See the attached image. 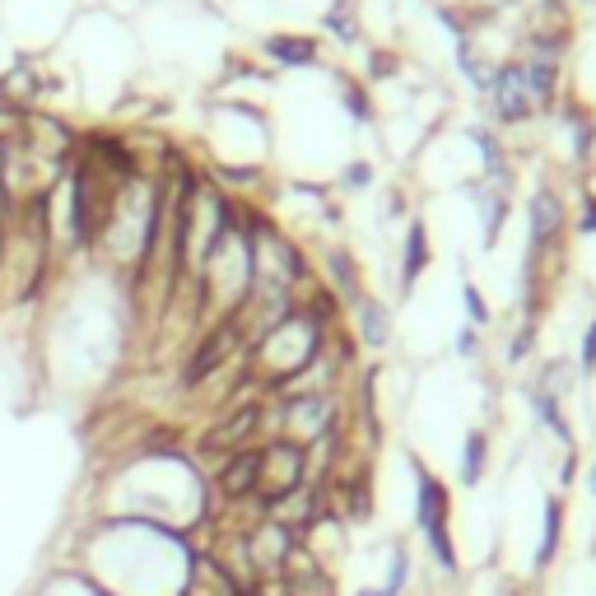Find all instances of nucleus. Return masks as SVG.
<instances>
[{
    "mask_svg": "<svg viewBox=\"0 0 596 596\" xmlns=\"http://www.w3.org/2000/svg\"><path fill=\"white\" fill-rule=\"evenodd\" d=\"M331 429H336L331 396H322V392H289L285 396V434L280 438H289V443H298L308 452L312 443L331 438Z\"/></svg>",
    "mask_w": 596,
    "mask_h": 596,
    "instance_id": "obj_4",
    "label": "nucleus"
},
{
    "mask_svg": "<svg viewBox=\"0 0 596 596\" xmlns=\"http://www.w3.org/2000/svg\"><path fill=\"white\" fill-rule=\"evenodd\" d=\"M261 415H266V410H261L257 401H243V406H233L224 420L210 424V429L201 434V452H205V457H233V452L252 447L247 438L261 429Z\"/></svg>",
    "mask_w": 596,
    "mask_h": 596,
    "instance_id": "obj_5",
    "label": "nucleus"
},
{
    "mask_svg": "<svg viewBox=\"0 0 596 596\" xmlns=\"http://www.w3.org/2000/svg\"><path fill=\"white\" fill-rule=\"evenodd\" d=\"M406 583H410V550L396 541L392 545V573H387V583L378 587V596H406Z\"/></svg>",
    "mask_w": 596,
    "mask_h": 596,
    "instance_id": "obj_19",
    "label": "nucleus"
},
{
    "mask_svg": "<svg viewBox=\"0 0 596 596\" xmlns=\"http://www.w3.org/2000/svg\"><path fill=\"white\" fill-rule=\"evenodd\" d=\"M257 475H261V447H243L224 457L215 475V494L224 503H243V499H257Z\"/></svg>",
    "mask_w": 596,
    "mask_h": 596,
    "instance_id": "obj_7",
    "label": "nucleus"
},
{
    "mask_svg": "<svg viewBox=\"0 0 596 596\" xmlns=\"http://www.w3.org/2000/svg\"><path fill=\"white\" fill-rule=\"evenodd\" d=\"M182 596H243V587L233 583L229 573L219 569L210 555H196V559H191V573H187Z\"/></svg>",
    "mask_w": 596,
    "mask_h": 596,
    "instance_id": "obj_9",
    "label": "nucleus"
},
{
    "mask_svg": "<svg viewBox=\"0 0 596 596\" xmlns=\"http://www.w3.org/2000/svg\"><path fill=\"white\" fill-rule=\"evenodd\" d=\"M266 52H271L275 61H285V66H308V61H317V42H308V38H271L266 42Z\"/></svg>",
    "mask_w": 596,
    "mask_h": 596,
    "instance_id": "obj_15",
    "label": "nucleus"
},
{
    "mask_svg": "<svg viewBox=\"0 0 596 596\" xmlns=\"http://www.w3.org/2000/svg\"><path fill=\"white\" fill-rule=\"evenodd\" d=\"M345 182H359V187H364V182H368V168H364V163H359V168H350V173H345Z\"/></svg>",
    "mask_w": 596,
    "mask_h": 596,
    "instance_id": "obj_26",
    "label": "nucleus"
},
{
    "mask_svg": "<svg viewBox=\"0 0 596 596\" xmlns=\"http://www.w3.org/2000/svg\"><path fill=\"white\" fill-rule=\"evenodd\" d=\"M243 340H247V322H243V308L238 312H224L215 326H210V336L201 340V350L191 354V364H187V387H196V382H205L210 373H219V368L229 364L233 354L243 350Z\"/></svg>",
    "mask_w": 596,
    "mask_h": 596,
    "instance_id": "obj_3",
    "label": "nucleus"
},
{
    "mask_svg": "<svg viewBox=\"0 0 596 596\" xmlns=\"http://www.w3.org/2000/svg\"><path fill=\"white\" fill-rule=\"evenodd\" d=\"M345 103H350V112L359 117V122H368V98H364V94H354V89H345Z\"/></svg>",
    "mask_w": 596,
    "mask_h": 596,
    "instance_id": "obj_23",
    "label": "nucleus"
},
{
    "mask_svg": "<svg viewBox=\"0 0 596 596\" xmlns=\"http://www.w3.org/2000/svg\"><path fill=\"white\" fill-rule=\"evenodd\" d=\"M350 14H354V5H350V0H340L336 10H331V19H326V24H331V28H340L345 38H354V19H350Z\"/></svg>",
    "mask_w": 596,
    "mask_h": 596,
    "instance_id": "obj_20",
    "label": "nucleus"
},
{
    "mask_svg": "<svg viewBox=\"0 0 596 596\" xmlns=\"http://www.w3.org/2000/svg\"><path fill=\"white\" fill-rule=\"evenodd\" d=\"M243 541H247V559H252V569H257L261 583H275L280 569L289 564V555L298 550V536L271 513H261L252 527H243Z\"/></svg>",
    "mask_w": 596,
    "mask_h": 596,
    "instance_id": "obj_2",
    "label": "nucleus"
},
{
    "mask_svg": "<svg viewBox=\"0 0 596 596\" xmlns=\"http://www.w3.org/2000/svg\"><path fill=\"white\" fill-rule=\"evenodd\" d=\"M559 545H564V499H559V494H550V499H545L541 545H536V569H550V564H555Z\"/></svg>",
    "mask_w": 596,
    "mask_h": 596,
    "instance_id": "obj_10",
    "label": "nucleus"
},
{
    "mask_svg": "<svg viewBox=\"0 0 596 596\" xmlns=\"http://www.w3.org/2000/svg\"><path fill=\"white\" fill-rule=\"evenodd\" d=\"M583 368H596V322L587 326V336H583Z\"/></svg>",
    "mask_w": 596,
    "mask_h": 596,
    "instance_id": "obj_22",
    "label": "nucleus"
},
{
    "mask_svg": "<svg viewBox=\"0 0 596 596\" xmlns=\"http://www.w3.org/2000/svg\"><path fill=\"white\" fill-rule=\"evenodd\" d=\"M461 298H466V312L475 317V326H485L489 322V308H485V298H480V289L466 285V294H461Z\"/></svg>",
    "mask_w": 596,
    "mask_h": 596,
    "instance_id": "obj_21",
    "label": "nucleus"
},
{
    "mask_svg": "<svg viewBox=\"0 0 596 596\" xmlns=\"http://www.w3.org/2000/svg\"><path fill=\"white\" fill-rule=\"evenodd\" d=\"M489 89H494V108H499L503 122H522L531 112V94H527V75H522V66H503L494 80H489Z\"/></svg>",
    "mask_w": 596,
    "mask_h": 596,
    "instance_id": "obj_8",
    "label": "nucleus"
},
{
    "mask_svg": "<svg viewBox=\"0 0 596 596\" xmlns=\"http://www.w3.org/2000/svg\"><path fill=\"white\" fill-rule=\"evenodd\" d=\"M559 229H564V205H559L550 191H541V196L531 201V257H536L541 243H550Z\"/></svg>",
    "mask_w": 596,
    "mask_h": 596,
    "instance_id": "obj_11",
    "label": "nucleus"
},
{
    "mask_svg": "<svg viewBox=\"0 0 596 596\" xmlns=\"http://www.w3.org/2000/svg\"><path fill=\"white\" fill-rule=\"evenodd\" d=\"M587 485H592V494H596V466H592V480H587Z\"/></svg>",
    "mask_w": 596,
    "mask_h": 596,
    "instance_id": "obj_28",
    "label": "nucleus"
},
{
    "mask_svg": "<svg viewBox=\"0 0 596 596\" xmlns=\"http://www.w3.org/2000/svg\"><path fill=\"white\" fill-rule=\"evenodd\" d=\"M410 471H415V527L420 531H438L452 527V503H447V485L438 480L420 457H410Z\"/></svg>",
    "mask_w": 596,
    "mask_h": 596,
    "instance_id": "obj_6",
    "label": "nucleus"
},
{
    "mask_svg": "<svg viewBox=\"0 0 596 596\" xmlns=\"http://www.w3.org/2000/svg\"><path fill=\"white\" fill-rule=\"evenodd\" d=\"M475 350H480V336H475L471 326H466V331L457 336V354H475Z\"/></svg>",
    "mask_w": 596,
    "mask_h": 596,
    "instance_id": "obj_24",
    "label": "nucleus"
},
{
    "mask_svg": "<svg viewBox=\"0 0 596 596\" xmlns=\"http://www.w3.org/2000/svg\"><path fill=\"white\" fill-rule=\"evenodd\" d=\"M326 266H331V280H336V289H340L345 298H350L354 308H359V298H364V294H359V275H354L350 252H340V247H336V252L326 257Z\"/></svg>",
    "mask_w": 596,
    "mask_h": 596,
    "instance_id": "obj_17",
    "label": "nucleus"
},
{
    "mask_svg": "<svg viewBox=\"0 0 596 596\" xmlns=\"http://www.w3.org/2000/svg\"><path fill=\"white\" fill-rule=\"evenodd\" d=\"M522 75H527L531 108H536V103H550V94H555V66H550V61H531V66H522Z\"/></svg>",
    "mask_w": 596,
    "mask_h": 596,
    "instance_id": "obj_18",
    "label": "nucleus"
},
{
    "mask_svg": "<svg viewBox=\"0 0 596 596\" xmlns=\"http://www.w3.org/2000/svg\"><path fill=\"white\" fill-rule=\"evenodd\" d=\"M243 596H275V592H271V587H266V583H261L257 592H243Z\"/></svg>",
    "mask_w": 596,
    "mask_h": 596,
    "instance_id": "obj_27",
    "label": "nucleus"
},
{
    "mask_svg": "<svg viewBox=\"0 0 596 596\" xmlns=\"http://www.w3.org/2000/svg\"><path fill=\"white\" fill-rule=\"evenodd\" d=\"M429 266V243H424V224H410L406 233V266H401V285H415L420 280V271Z\"/></svg>",
    "mask_w": 596,
    "mask_h": 596,
    "instance_id": "obj_13",
    "label": "nucleus"
},
{
    "mask_svg": "<svg viewBox=\"0 0 596 596\" xmlns=\"http://www.w3.org/2000/svg\"><path fill=\"white\" fill-rule=\"evenodd\" d=\"M489 466V434L485 429H471L466 447H461V485H480Z\"/></svg>",
    "mask_w": 596,
    "mask_h": 596,
    "instance_id": "obj_12",
    "label": "nucleus"
},
{
    "mask_svg": "<svg viewBox=\"0 0 596 596\" xmlns=\"http://www.w3.org/2000/svg\"><path fill=\"white\" fill-rule=\"evenodd\" d=\"M531 406H536V415H541V424H550L564 443H573V429H569V420H564V410H559V396L555 392H545V387H536L531 392Z\"/></svg>",
    "mask_w": 596,
    "mask_h": 596,
    "instance_id": "obj_16",
    "label": "nucleus"
},
{
    "mask_svg": "<svg viewBox=\"0 0 596 596\" xmlns=\"http://www.w3.org/2000/svg\"><path fill=\"white\" fill-rule=\"evenodd\" d=\"M359 340L387 345V308L373 303V298H359Z\"/></svg>",
    "mask_w": 596,
    "mask_h": 596,
    "instance_id": "obj_14",
    "label": "nucleus"
},
{
    "mask_svg": "<svg viewBox=\"0 0 596 596\" xmlns=\"http://www.w3.org/2000/svg\"><path fill=\"white\" fill-rule=\"evenodd\" d=\"M308 485V452L289 438H271L261 443V475H257V503L271 513L275 503H285L289 494Z\"/></svg>",
    "mask_w": 596,
    "mask_h": 596,
    "instance_id": "obj_1",
    "label": "nucleus"
},
{
    "mask_svg": "<svg viewBox=\"0 0 596 596\" xmlns=\"http://www.w3.org/2000/svg\"><path fill=\"white\" fill-rule=\"evenodd\" d=\"M583 233H596V201H587V215H583Z\"/></svg>",
    "mask_w": 596,
    "mask_h": 596,
    "instance_id": "obj_25",
    "label": "nucleus"
}]
</instances>
